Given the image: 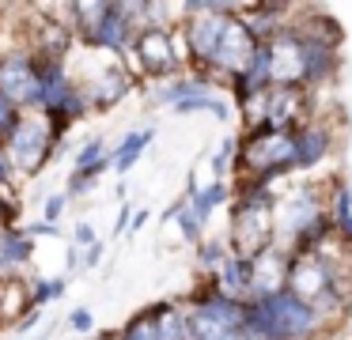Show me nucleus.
I'll return each instance as SVG.
<instances>
[{
    "label": "nucleus",
    "instance_id": "11",
    "mask_svg": "<svg viewBox=\"0 0 352 340\" xmlns=\"http://www.w3.org/2000/svg\"><path fill=\"white\" fill-rule=\"evenodd\" d=\"M61 208H65V196H54V201L46 204V219H57V216H61Z\"/></svg>",
    "mask_w": 352,
    "mask_h": 340
},
{
    "label": "nucleus",
    "instance_id": "1",
    "mask_svg": "<svg viewBox=\"0 0 352 340\" xmlns=\"http://www.w3.org/2000/svg\"><path fill=\"white\" fill-rule=\"evenodd\" d=\"M296 163V136L292 133H273V128H261L254 133V140L246 144V166L261 178H273V174L288 170Z\"/></svg>",
    "mask_w": 352,
    "mask_h": 340
},
{
    "label": "nucleus",
    "instance_id": "14",
    "mask_svg": "<svg viewBox=\"0 0 352 340\" xmlns=\"http://www.w3.org/2000/svg\"><path fill=\"white\" fill-rule=\"evenodd\" d=\"M8 178V159H0V181Z\"/></svg>",
    "mask_w": 352,
    "mask_h": 340
},
{
    "label": "nucleus",
    "instance_id": "9",
    "mask_svg": "<svg viewBox=\"0 0 352 340\" xmlns=\"http://www.w3.org/2000/svg\"><path fill=\"white\" fill-rule=\"evenodd\" d=\"M148 140H152V133H133L129 140L122 144V151H118V166H122V170H129V166L137 163V155L144 151Z\"/></svg>",
    "mask_w": 352,
    "mask_h": 340
},
{
    "label": "nucleus",
    "instance_id": "2",
    "mask_svg": "<svg viewBox=\"0 0 352 340\" xmlns=\"http://www.w3.org/2000/svg\"><path fill=\"white\" fill-rule=\"evenodd\" d=\"M54 140H57V136L46 128V121H42V117L19 121L16 133L8 136V159H12V163H16L23 174H34L42 163H46Z\"/></svg>",
    "mask_w": 352,
    "mask_h": 340
},
{
    "label": "nucleus",
    "instance_id": "10",
    "mask_svg": "<svg viewBox=\"0 0 352 340\" xmlns=\"http://www.w3.org/2000/svg\"><path fill=\"white\" fill-rule=\"evenodd\" d=\"M19 125V113H16V102H8V98L0 95V136H12Z\"/></svg>",
    "mask_w": 352,
    "mask_h": 340
},
{
    "label": "nucleus",
    "instance_id": "12",
    "mask_svg": "<svg viewBox=\"0 0 352 340\" xmlns=\"http://www.w3.org/2000/svg\"><path fill=\"white\" fill-rule=\"evenodd\" d=\"M72 325H76V329H87V325H91V314H87V310H76V314H72Z\"/></svg>",
    "mask_w": 352,
    "mask_h": 340
},
{
    "label": "nucleus",
    "instance_id": "4",
    "mask_svg": "<svg viewBox=\"0 0 352 340\" xmlns=\"http://www.w3.org/2000/svg\"><path fill=\"white\" fill-rule=\"evenodd\" d=\"M137 57H140V65H144L152 76L170 72V68L178 65V57H175V38H170V30H163V27L144 30V34L137 38Z\"/></svg>",
    "mask_w": 352,
    "mask_h": 340
},
{
    "label": "nucleus",
    "instance_id": "5",
    "mask_svg": "<svg viewBox=\"0 0 352 340\" xmlns=\"http://www.w3.org/2000/svg\"><path fill=\"white\" fill-rule=\"evenodd\" d=\"M27 257H31V242L23 234H16V231L0 234V276H12Z\"/></svg>",
    "mask_w": 352,
    "mask_h": 340
},
{
    "label": "nucleus",
    "instance_id": "6",
    "mask_svg": "<svg viewBox=\"0 0 352 340\" xmlns=\"http://www.w3.org/2000/svg\"><path fill=\"white\" fill-rule=\"evenodd\" d=\"M322 155H326V136H322L318 128H303V133H296V163L299 166L318 163Z\"/></svg>",
    "mask_w": 352,
    "mask_h": 340
},
{
    "label": "nucleus",
    "instance_id": "7",
    "mask_svg": "<svg viewBox=\"0 0 352 340\" xmlns=\"http://www.w3.org/2000/svg\"><path fill=\"white\" fill-rule=\"evenodd\" d=\"M125 91H129V76L114 68V72L102 76V80L91 87V102H95V106H110V102H118V98H122Z\"/></svg>",
    "mask_w": 352,
    "mask_h": 340
},
{
    "label": "nucleus",
    "instance_id": "8",
    "mask_svg": "<svg viewBox=\"0 0 352 340\" xmlns=\"http://www.w3.org/2000/svg\"><path fill=\"white\" fill-rule=\"evenodd\" d=\"M27 306H31V299H27V287L23 284L8 280V284L0 287V317H4V321H16Z\"/></svg>",
    "mask_w": 352,
    "mask_h": 340
},
{
    "label": "nucleus",
    "instance_id": "3",
    "mask_svg": "<svg viewBox=\"0 0 352 340\" xmlns=\"http://www.w3.org/2000/svg\"><path fill=\"white\" fill-rule=\"evenodd\" d=\"M0 95L8 98V102H34L38 106L42 98V83L38 76H34V65L31 57H23V53H12V57L0 60Z\"/></svg>",
    "mask_w": 352,
    "mask_h": 340
},
{
    "label": "nucleus",
    "instance_id": "15",
    "mask_svg": "<svg viewBox=\"0 0 352 340\" xmlns=\"http://www.w3.org/2000/svg\"><path fill=\"white\" fill-rule=\"evenodd\" d=\"M99 340H122V337H99Z\"/></svg>",
    "mask_w": 352,
    "mask_h": 340
},
{
    "label": "nucleus",
    "instance_id": "13",
    "mask_svg": "<svg viewBox=\"0 0 352 340\" xmlns=\"http://www.w3.org/2000/svg\"><path fill=\"white\" fill-rule=\"evenodd\" d=\"M76 242H84V246H91V227H80V231H76Z\"/></svg>",
    "mask_w": 352,
    "mask_h": 340
}]
</instances>
